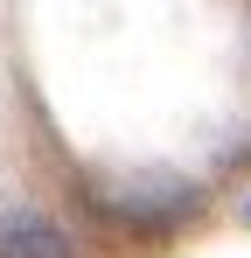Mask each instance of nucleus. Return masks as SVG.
Returning a JSON list of instances; mask_svg holds the SVG:
<instances>
[{
	"mask_svg": "<svg viewBox=\"0 0 251 258\" xmlns=\"http://www.w3.org/2000/svg\"><path fill=\"white\" fill-rule=\"evenodd\" d=\"M91 210L126 223V230H174L181 216L203 210V188L189 174H167V168H140V174H91L84 181Z\"/></svg>",
	"mask_w": 251,
	"mask_h": 258,
	"instance_id": "obj_1",
	"label": "nucleus"
},
{
	"mask_svg": "<svg viewBox=\"0 0 251 258\" xmlns=\"http://www.w3.org/2000/svg\"><path fill=\"white\" fill-rule=\"evenodd\" d=\"M0 258H77V244L42 210H0Z\"/></svg>",
	"mask_w": 251,
	"mask_h": 258,
	"instance_id": "obj_2",
	"label": "nucleus"
}]
</instances>
